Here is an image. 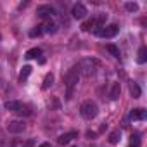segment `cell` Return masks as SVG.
Masks as SVG:
<instances>
[{"mask_svg": "<svg viewBox=\"0 0 147 147\" xmlns=\"http://www.w3.org/2000/svg\"><path fill=\"white\" fill-rule=\"evenodd\" d=\"M21 106H23V104L18 102V100H7V102H5V109H7V111H12V113H18Z\"/></svg>", "mask_w": 147, "mask_h": 147, "instance_id": "7c38bea8", "label": "cell"}, {"mask_svg": "<svg viewBox=\"0 0 147 147\" xmlns=\"http://www.w3.org/2000/svg\"><path fill=\"white\" fill-rule=\"evenodd\" d=\"M119 94H121V85H119V82H114L109 90V99L116 100V99H119Z\"/></svg>", "mask_w": 147, "mask_h": 147, "instance_id": "ba28073f", "label": "cell"}, {"mask_svg": "<svg viewBox=\"0 0 147 147\" xmlns=\"http://www.w3.org/2000/svg\"><path fill=\"white\" fill-rule=\"evenodd\" d=\"M106 49H107V52H109L113 57H119V49H118L116 45H113V43H107V45H106Z\"/></svg>", "mask_w": 147, "mask_h": 147, "instance_id": "ffe728a7", "label": "cell"}, {"mask_svg": "<svg viewBox=\"0 0 147 147\" xmlns=\"http://www.w3.org/2000/svg\"><path fill=\"white\" fill-rule=\"evenodd\" d=\"M78 69H80V75L85 76V78H90L95 69H97V61L95 59H83L80 64H78Z\"/></svg>", "mask_w": 147, "mask_h": 147, "instance_id": "3957f363", "label": "cell"}, {"mask_svg": "<svg viewBox=\"0 0 147 147\" xmlns=\"http://www.w3.org/2000/svg\"><path fill=\"white\" fill-rule=\"evenodd\" d=\"M118 31H119L118 24H107V26H97L94 30V35L102 36V38H113V36L118 35Z\"/></svg>", "mask_w": 147, "mask_h": 147, "instance_id": "277c9868", "label": "cell"}, {"mask_svg": "<svg viewBox=\"0 0 147 147\" xmlns=\"http://www.w3.org/2000/svg\"><path fill=\"white\" fill-rule=\"evenodd\" d=\"M71 14H73V18H75V19H83L87 16V7L83 4H75V5H73V9H71Z\"/></svg>", "mask_w": 147, "mask_h": 147, "instance_id": "8992f818", "label": "cell"}, {"mask_svg": "<svg viewBox=\"0 0 147 147\" xmlns=\"http://www.w3.org/2000/svg\"><path fill=\"white\" fill-rule=\"evenodd\" d=\"M78 137V131H67V133H62L61 137H59V144H69L73 138H76Z\"/></svg>", "mask_w": 147, "mask_h": 147, "instance_id": "9c48e42d", "label": "cell"}, {"mask_svg": "<svg viewBox=\"0 0 147 147\" xmlns=\"http://www.w3.org/2000/svg\"><path fill=\"white\" fill-rule=\"evenodd\" d=\"M130 118L133 121H142V119H145V111L144 109H131Z\"/></svg>", "mask_w": 147, "mask_h": 147, "instance_id": "8fae6325", "label": "cell"}, {"mask_svg": "<svg viewBox=\"0 0 147 147\" xmlns=\"http://www.w3.org/2000/svg\"><path fill=\"white\" fill-rule=\"evenodd\" d=\"M36 14H38L40 18H49V19H50V16H55V9L50 7V5H40V7L36 9Z\"/></svg>", "mask_w": 147, "mask_h": 147, "instance_id": "52a82bcc", "label": "cell"}, {"mask_svg": "<svg viewBox=\"0 0 147 147\" xmlns=\"http://www.w3.org/2000/svg\"><path fill=\"white\" fill-rule=\"evenodd\" d=\"M130 92H131V95H133V99H138L140 97V87L137 85V83H130Z\"/></svg>", "mask_w": 147, "mask_h": 147, "instance_id": "44dd1931", "label": "cell"}, {"mask_svg": "<svg viewBox=\"0 0 147 147\" xmlns=\"http://www.w3.org/2000/svg\"><path fill=\"white\" fill-rule=\"evenodd\" d=\"M42 26H43V33H50V35H54V33L57 31V24H55L52 19H47V23L42 24Z\"/></svg>", "mask_w": 147, "mask_h": 147, "instance_id": "30bf717a", "label": "cell"}, {"mask_svg": "<svg viewBox=\"0 0 147 147\" xmlns=\"http://www.w3.org/2000/svg\"><path fill=\"white\" fill-rule=\"evenodd\" d=\"M147 61V49L145 47H140L138 49V54H137V62L138 64H145Z\"/></svg>", "mask_w": 147, "mask_h": 147, "instance_id": "4fadbf2b", "label": "cell"}, {"mask_svg": "<svg viewBox=\"0 0 147 147\" xmlns=\"http://www.w3.org/2000/svg\"><path fill=\"white\" fill-rule=\"evenodd\" d=\"M42 33H43V26H42V24H38V26H35V28L30 31V36H31V38H35V36H40Z\"/></svg>", "mask_w": 147, "mask_h": 147, "instance_id": "7402d4cb", "label": "cell"}, {"mask_svg": "<svg viewBox=\"0 0 147 147\" xmlns=\"http://www.w3.org/2000/svg\"><path fill=\"white\" fill-rule=\"evenodd\" d=\"M40 55H42V49L35 47V49H30L24 57H26V59H36V57H40Z\"/></svg>", "mask_w": 147, "mask_h": 147, "instance_id": "5bb4252c", "label": "cell"}, {"mask_svg": "<svg viewBox=\"0 0 147 147\" xmlns=\"http://www.w3.org/2000/svg\"><path fill=\"white\" fill-rule=\"evenodd\" d=\"M52 106H54V107H55V109H59V107H61V104H59V100H57V99H55V97H54V99H52Z\"/></svg>", "mask_w": 147, "mask_h": 147, "instance_id": "484cf974", "label": "cell"}, {"mask_svg": "<svg viewBox=\"0 0 147 147\" xmlns=\"http://www.w3.org/2000/svg\"><path fill=\"white\" fill-rule=\"evenodd\" d=\"M38 147H50V144H49V142H43V144H40Z\"/></svg>", "mask_w": 147, "mask_h": 147, "instance_id": "4316f807", "label": "cell"}, {"mask_svg": "<svg viewBox=\"0 0 147 147\" xmlns=\"http://www.w3.org/2000/svg\"><path fill=\"white\" fill-rule=\"evenodd\" d=\"M94 21H95V24H97V26H104V23L107 21V14H104V12L95 14V16H94Z\"/></svg>", "mask_w": 147, "mask_h": 147, "instance_id": "9a60e30c", "label": "cell"}, {"mask_svg": "<svg viewBox=\"0 0 147 147\" xmlns=\"http://www.w3.org/2000/svg\"><path fill=\"white\" fill-rule=\"evenodd\" d=\"M30 75H31V66H23V69H21V73H19V80L23 82V80H26Z\"/></svg>", "mask_w": 147, "mask_h": 147, "instance_id": "d6986e66", "label": "cell"}, {"mask_svg": "<svg viewBox=\"0 0 147 147\" xmlns=\"http://www.w3.org/2000/svg\"><path fill=\"white\" fill-rule=\"evenodd\" d=\"M16 114H19V116H30V114H31V111H30V107H28L26 104H23V106L19 107V111H18Z\"/></svg>", "mask_w": 147, "mask_h": 147, "instance_id": "603a6c76", "label": "cell"}, {"mask_svg": "<svg viewBox=\"0 0 147 147\" xmlns=\"http://www.w3.org/2000/svg\"><path fill=\"white\" fill-rule=\"evenodd\" d=\"M95 30L97 28V24H95V21H94V18L92 19H88V21H85L83 24H82V31H90V30Z\"/></svg>", "mask_w": 147, "mask_h": 147, "instance_id": "ac0fdd59", "label": "cell"}, {"mask_svg": "<svg viewBox=\"0 0 147 147\" xmlns=\"http://www.w3.org/2000/svg\"><path fill=\"white\" fill-rule=\"evenodd\" d=\"M78 80H80V69L78 66H73L66 71V75H64V83H66V99L69 100L73 97V92H75V87L78 85Z\"/></svg>", "mask_w": 147, "mask_h": 147, "instance_id": "6da1fadb", "label": "cell"}, {"mask_svg": "<svg viewBox=\"0 0 147 147\" xmlns=\"http://www.w3.org/2000/svg\"><path fill=\"white\" fill-rule=\"evenodd\" d=\"M119 140H121V131H119V130H114V131H111V135H109V142H111L113 145H116Z\"/></svg>", "mask_w": 147, "mask_h": 147, "instance_id": "2e32d148", "label": "cell"}, {"mask_svg": "<svg viewBox=\"0 0 147 147\" xmlns=\"http://www.w3.org/2000/svg\"><path fill=\"white\" fill-rule=\"evenodd\" d=\"M97 113H99V107H97V104L94 100H85L80 106V114L85 119H94L97 116Z\"/></svg>", "mask_w": 147, "mask_h": 147, "instance_id": "7a4b0ae2", "label": "cell"}, {"mask_svg": "<svg viewBox=\"0 0 147 147\" xmlns=\"http://www.w3.org/2000/svg\"><path fill=\"white\" fill-rule=\"evenodd\" d=\"M125 9L130 11V12H135V11H138V4H135V2H126V4H125Z\"/></svg>", "mask_w": 147, "mask_h": 147, "instance_id": "cb8c5ba5", "label": "cell"}, {"mask_svg": "<svg viewBox=\"0 0 147 147\" xmlns=\"http://www.w3.org/2000/svg\"><path fill=\"white\" fill-rule=\"evenodd\" d=\"M54 85V75H52V73H49V75L43 78V85H42V88L43 90H47L49 87H52Z\"/></svg>", "mask_w": 147, "mask_h": 147, "instance_id": "e0dca14e", "label": "cell"}, {"mask_svg": "<svg viewBox=\"0 0 147 147\" xmlns=\"http://www.w3.org/2000/svg\"><path fill=\"white\" fill-rule=\"evenodd\" d=\"M21 147H35V140H33V138H28Z\"/></svg>", "mask_w": 147, "mask_h": 147, "instance_id": "d4e9b609", "label": "cell"}, {"mask_svg": "<svg viewBox=\"0 0 147 147\" xmlns=\"http://www.w3.org/2000/svg\"><path fill=\"white\" fill-rule=\"evenodd\" d=\"M7 131L9 133H21V131H24V123L23 121H19V119H12V121H7Z\"/></svg>", "mask_w": 147, "mask_h": 147, "instance_id": "5b68a950", "label": "cell"}]
</instances>
